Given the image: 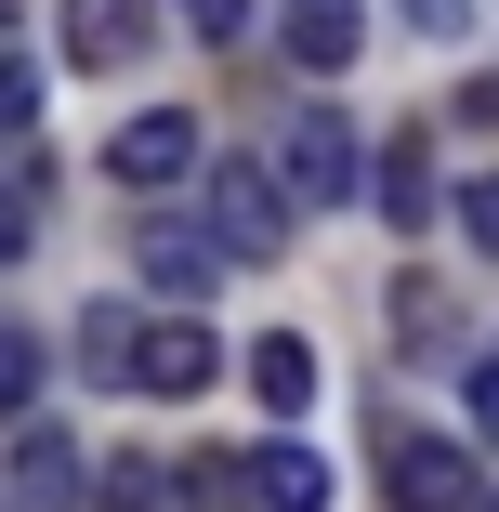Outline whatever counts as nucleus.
<instances>
[{"label":"nucleus","mask_w":499,"mask_h":512,"mask_svg":"<svg viewBox=\"0 0 499 512\" xmlns=\"http://www.w3.org/2000/svg\"><path fill=\"white\" fill-rule=\"evenodd\" d=\"M197 224H211L224 237V263H276L289 250V171L276 158H211V171H197Z\"/></svg>","instance_id":"nucleus-1"},{"label":"nucleus","mask_w":499,"mask_h":512,"mask_svg":"<svg viewBox=\"0 0 499 512\" xmlns=\"http://www.w3.org/2000/svg\"><path fill=\"white\" fill-rule=\"evenodd\" d=\"M119 381L132 394H211L224 381V342H211V316H184V302H158V316H132V342H119Z\"/></svg>","instance_id":"nucleus-2"},{"label":"nucleus","mask_w":499,"mask_h":512,"mask_svg":"<svg viewBox=\"0 0 499 512\" xmlns=\"http://www.w3.org/2000/svg\"><path fill=\"white\" fill-rule=\"evenodd\" d=\"M355 158H368V145H355V119L329 106V92H316V106L289 119V145H276V171H289V197H316V211H342V197H381V184H368Z\"/></svg>","instance_id":"nucleus-3"},{"label":"nucleus","mask_w":499,"mask_h":512,"mask_svg":"<svg viewBox=\"0 0 499 512\" xmlns=\"http://www.w3.org/2000/svg\"><path fill=\"white\" fill-rule=\"evenodd\" d=\"M381 486H394V512H486L473 460H460L447 434H408V421L381 434Z\"/></svg>","instance_id":"nucleus-4"},{"label":"nucleus","mask_w":499,"mask_h":512,"mask_svg":"<svg viewBox=\"0 0 499 512\" xmlns=\"http://www.w3.org/2000/svg\"><path fill=\"white\" fill-rule=\"evenodd\" d=\"M106 171H119L132 197H171V184L197 171V119H184V106H145V119H119V132H106Z\"/></svg>","instance_id":"nucleus-5"},{"label":"nucleus","mask_w":499,"mask_h":512,"mask_svg":"<svg viewBox=\"0 0 499 512\" xmlns=\"http://www.w3.org/2000/svg\"><path fill=\"white\" fill-rule=\"evenodd\" d=\"M132 276H145L158 302H184V316H197V289L224 276V237H211V224H171V211H158V224L132 237Z\"/></svg>","instance_id":"nucleus-6"},{"label":"nucleus","mask_w":499,"mask_h":512,"mask_svg":"<svg viewBox=\"0 0 499 512\" xmlns=\"http://www.w3.org/2000/svg\"><path fill=\"white\" fill-rule=\"evenodd\" d=\"M355 40H368V0H276V53H289V66L342 79V66H355Z\"/></svg>","instance_id":"nucleus-7"},{"label":"nucleus","mask_w":499,"mask_h":512,"mask_svg":"<svg viewBox=\"0 0 499 512\" xmlns=\"http://www.w3.org/2000/svg\"><path fill=\"white\" fill-rule=\"evenodd\" d=\"M158 0H66V66H145Z\"/></svg>","instance_id":"nucleus-8"},{"label":"nucleus","mask_w":499,"mask_h":512,"mask_svg":"<svg viewBox=\"0 0 499 512\" xmlns=\"http://www.w3.org/2000/svg\"><path fill=\"white\" fill-rule=\"evenodd\" d=\"M237 368H250V394H263V407H276V421H303V407H316V381H329V368H316V342H303V329H263V342H250V355H237Z\"/></svg>","instance_id":"nucleus-9"},{"label":"nucleus","mask_w":499,"mask_h":512,"mask_svg":"<svg viewBox=\"0 0 499 512\" xmlns=\"http://www.w3.org/2000/svg\"><path fill=\"white\" fill-rule=\"evenodd\" d=\"M250 512H329V460H316L303 434L250 447Z\"/></svg>","instance_id":"nucleus-10"},{"label":"nucleus","mask_w":499,"mask_h":512,"mask_svg":"<svg viewBox=\"0 0 499 512\" xmlns=\"http://www.w3.org/2000/svg\"><path fill=\"white\" fill-rule=\"evenodd\" d=\"M66 499H79V447L53 421H27L14 434V512H66Z\"/></svg>","instance_id":"nucleus-11"},{"label":"nucleus","mask_w":499,"mask_h":512,"mask_svg":"<svg viewBox=\"0 0 499 512\" xmlns=\"http://www.w3.org/2000/svg\"><path fill=\"white\" fill-rule=\"evenodd\" d=\"M381 224H408V237L434 224V145H421V132L381 145Z\"/></svg>","instance_id":"nucleus-12"},{"label":"nucleus","mask_w":499,"mask_h":512,"mask_svg":"<svg viewBox=\"0 0 499 512\" xmlns=\"http://www.w3.org/2000/svg\"><path fill=\"white\" fill-rule=\"evenodd\" d=\"M394 342H408V355H434V342H460V302L408 276V289H394Z\"/></svg>","instance_id":"nucleus-13"},{"label":"nucleus","mask_w":499,"mask_h":512,"mask_svg":"<svg viewBox=\"0 0 499 512\" xmlns=\"http://www.w3.org/2000/svg\"><path fill=\"white\" fill-rule=\"evenodd\" d=\"M184 473H158V460H106V486H92V499H106V512H158Z\"/></svg>","instance_id":"nucleus-14"},{"label":"nucleus","mask_w":499,"mask_h":512,"mask_svg":"<svg viewBox=\"0 0 499 512\" xmlns=\"http://www.w3.org/2000/svg\"><path fill=\"white\" fill-rule=\"evenodd\" d=\"M460 237L499 263V171H473V184H460Z\"/></svg>","instance_id":"nucleus-15"},{"label":"nucleus","mask_w":499,"mask_h":512,"mask_svg":"<svg viewBox=\"0 0 499 512\" xmlns=\"http://www.w3.org/2000/svg\"><path fill=\"white\" fill-rule=\"evenodd\" d=\"M0 394H14V407L40 394V329H0Z\"/></svg>","instance_id":"nucleus-16"},{"label":"nucleus","mask_w":499,"mask_h":512,"mask_svg":"<svg viewBox=\"0 0 499 512\" xmlns=\"http://www.w3.org/2000/svg\"><path fill=\"white\" fill-rule=\"evenodd\" d=\"M184 27H197V40H237V27H250V0H184Z\"/></svg>","instance_id":"nucleus-17"},{"label":"nucleus","mask_w":499,"mask_h":512,"mask_svg":"<svg viewBox=\"0 0 499 512\" xmlns=\"http://www.w3.org/2000/svg\"><path fill=\"white\" fill-rule=\"evenodd\" d=\"M408 27H421V40H460V27H473V0H408Z\"/></svg>","instance_id":"nucleus-18"},{"label":"nucleus","mask_w":499,"mask_h":512,"mask_svg":"<svg viewBox=\"0 0 499 512\" xmlns=\"http://www.w3.org/2000/svg\"><path fill=\"white\" fill-rule=\"evenodd\" d=\"M473 434H499V342L473 355Z\"/></svg>","instance_id":"nucleus-19"},{"label":"nucleus","mask_w":499,"mask_h":512,"mask_svg":"<svg viewBox=\"0 0 499 512\" xmlns=\"http://www.w3.org/2000/svg\"><path fill=\"white\" fill-rule=\"evenodd\" d=\"M486 512H499V499H486Z\"/></svg>","instance_id":"nucleus-20"}]
</instances>
